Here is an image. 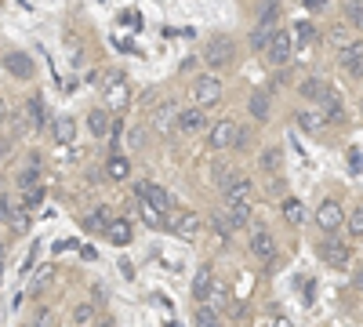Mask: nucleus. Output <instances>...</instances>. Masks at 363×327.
I'll return each instance as SVG.
<instances>
[{"label":"nucleus","mask_w":363,"mask_h":327,"mask_svg":"<svg viewBox=\"0 0 363 327\" xmlns=\"http://www.w3.org/2000/svg\"><path fill=\"white\" fill-rule=\"evenodd\" d=\"M316 255L330 265V270H338V273H349L356 265V248L349 240H342V236H320V240H316Z\"/></svg>","instance_id":"nucleus-1"},{"label":"nucleus","mask_w":363,"mask_h":327,"mask_svg":"<svg viewBox=\"0 0 363 327\" xmlns=\"http://www.w3.org/2000/svg\"><path fill=\"white\" fill-rule=\"evenodd\" d=\"M203 66L211 70V73H222V70H229L233 62H236V40L233 37H225V33H215V37H207L203 40Z\"/></svg>","instance_id":"nucleus-2"},{"label":"nucleus","mask_w":363,"mask_h":327,"mask_svg":"<svg viewBox=\"0 0 363 327\" xmlns=\"http://www.w3.org/2000/svg\"><path fill=\"white\" fill-rule=\"evenodd\" d=\"M189 92H193V106L207 109V106L222 102V95H225V84H222V77H215V73H200V77L189 84Z\"/></svg>","instance_id":"nucleus-3"},{"label":"nucleus","mask_w":363,"mask_h":327,"mask_svg":"<svg viewBox=\"0 0 363 327\" xmlns=\"http://www.w3.org/2000/svg\"><path fill=\"white\" fill-rule=\"evenodd\" d=\"M102 87V99H106V109L109 113H120L128 102H131V87H128V77L124 73H106V84Z\"/></svg>","instance_id":"nucleus-4"},{"label":"nucleus","mask_w":363,"mask_h":327,"mask_svg":"<svg viewBox=\"0 0 363 327\" xmlns=\"http://www.w3.org/2000/svg\"><path fill=\"white\" fill-rule=\"evenodd\" d=\"M262 55L269 58V66L284 70V66L291 62V55H294V37H291V29H272V37H269V44H265Z\"/></svg>","instance_id":"nucleus-5"},{"label":"nucleus","mask_w":363,"mask_h":327,"mask_svg":"<svg viewBox=\"0 0 363 327\" xmlns=\"http://www.w3.org/2000/svg\"><path fill=\"white\" fill-rule=\"evenodd\" d=\"M342 222H345V207H342L338 200H330V196L320 200V207H316V229H320L323 236H338V233L345 229Z\"/></svg>","instance_id":"nucleus-6"},{"label":"nucleus","mask_w":363,"mask_h":327,"mask_svg":"<svg viewBox=\"0 0 363 327\" xmlns=\"http://www.w3.org/2000/svg\"><path fill=\"white\" fill-rule=\"evenodd\" d=\"M167 226L182 236V240H196L200 229H203V218L196 211H189V207H171V211H167Z\"/></svg>","instance_id":"nucleus-7"},{"label":"nucleus","mask_w":363,"mask_h":327,"mask_svg":"<svg viewBox=\"0 0 363 327\" xmlns=\"http://www.w3.org/2000/svg\"><path fill=\"white\" fill-rule=\"evenodd\" d=\"M211 128V116L200 109V106H189V109H178V121H174V135L182 138H193V135H203Z\"/></svg>","instance_id":"nucleus-8"},{"label":"nucleus","mask_w":363,"mask_h":327,"mask_svg":"<svg viewBox=\"0 0 363 327\" xmlns=\"http://www.w3.org/2000/svg\"><path fill=\"white\" fill-rule=\"evenodd\" d=\"M251 255L258 258V262H265V265H272L277 262V255H280V248H277V236L269 233V226H251Z\"/></svg>","instance_id":"nucleus-9"},{"label":"nucleus","mask_w":363,"mask_h":327,"mask_svg":"<svg viewBox=\"0 0 363 327\" xmlns=\"http://www.w3.org/2000/svg\"><path fill=\"white\" fill-rule=\"evenodd\" d=\"M203 135H207V145H211V150L222 153V150H233V145L240 142V124H236V121H215Z\"/></svg>","instance_id":"nucleus-10"},{"label":"nucleus","mask_w":363,"mask_h":327,"mask_svg":"<svg viewBox=\"0 0 363 327\" xmlns=\"http://www.w3.org/2000/svg\"><path fill=\"white\" fill-rule=\"evenodd\" d=\"M0 222H4L11 233H29V215L22 211V204L18 196H8V193H0Z\"/></svg>","instance_id":"nucleus-11"},{"label":"nucleus","mask_w":363,"mask_h":327,"mask_svg":"<svg viewBox=\"0 0 363 327\" xmlns=\"http://www.w3.org/2000/svg\"><path fill=\"white\" fill-rule=\"evenodd\" d=\"M135 200H142V204H149V207H157V211H164V215L174 207V196H171L160 182H149V178L135 186Z\"/></svg>","instance_id":"nucleus-12"},{"label":"nucleus","mask_w":363,"mask_h":327,"mask_svg":"<svg viewBox=\"0 0 363 327\" xmlns=\"http://www.w3.org/2000/svg\"><path fill=\"white\" fill-rule=\"evenodd\" d=\"M222 215L229 218L233 229H251L255 226V207L240 200H222Z\"/></svg>","instance_id":"nucleus-13"},{"label":"nucleus","mask_w":363,"mask_h":327,"mask_svg":"<svg viewBox=\"0 0 363 327\" xmlns=\"http://www.w3.org/2000/svg\"><path fill=\"white\" fill-rule=\"evenodd\" d=\"M174 121H178L174 102H160L153 113H149V128H153L157 135H174Z\"/></svg>","instance_id":"nucleus-14"},{"label":"nucleus","mask_w":363,"mask_h":327,"mask_svg":"<svg viewBox=\"0 0 363 327\" xmlns=\"http://www.w3.org/2000/svg\"><path fill=\"white\" fill-rule=\"evenodd\" d=\"M222 200H240V204H258V186L251 182V178L247 174H240L236 178V182H229L225 189H222Z\"/></svg>","instance_id":"nucleus-15"},{"label":"nucleus","mask_w":363,"mask_h":327,"mask_svg":"<svg viewBox=\"0 0 363 327\" xmlns=\"http://www.w3.org/2000/svg\"><path fill=\"white\" fill-rule=\"evenodd\" d=\"M330 92H335V87H330V84H327L323 77H306V80L298 84V95L306 99V102H309L313 109H316V106H320V102H323V99H327Z\"/></svg>","instance_id":"nucleus-16"},{"label":"nucleus","mask_w":363,"mask_h":327,"mask_svg":"<svg viewBox=\"0 0 363 327\" xmlns=\"http://www.w3.org/2000/svg\"><path fill=\"white\" fill-rule=\"evenodd\" d=\"M258 171L265 178H280L284 174V145H265L258 153Z\"/></svg>","instance_id":"nucleus-17"},{"label":"nucleus","mask_w":363,"mask_h":327,"mask_svg":"<svg viewBox=\"0 0 363 327\" xmlns=\"http://www.w3.org/2000/svg\"><path fill=\"white\" fill-rule=\"evenodd\" d=\"M40 171H44V160H40V153H29V157H26V164L18 167V174H15V186H18V189L40 186Z\"/></svg>","instance_id":"nucleus-18"},{"label":"nucleus","mask_w":363,"mask_h":327,"mask_svg":"<svg viewBox=\"0 0 363 327\" xmlns=\"http://www.w3.org/2000/svg\"><path fill=\"white\" fill-rule=\"evenodd\" d=\"M342 70L352 77V80H359L363 77V40L356 37L352 44H345L342 48Z\"/></svg>","instance_id":"nucleus-19"},{"label":"nucleus","mask_w":363,"mask_h":327,"mask_svg":"<svg viewBox=\"0 0 363 327\" xmlns=\"http://www.w3.org/2000/svg\"><path fill=\"white\" fill-rule=\"evenodd\" d=\"M87 131L95 135V138H109V131H113V113H109L106 106L87 109Z\"/></svg>","instance_id":"nucleus-20"},{"label":"nucleus","mask_w":363,"mask_h":327,"mask_svg":"<svg viewBox=\"0 0 363 327\" xmlns=\"http://www.w3.org/2000/svg\"><path fill=\"white\" fill-rule=\"evenodd\" d=\"M0 62H4V70H8L11 77H18V80H29V77H33V58L22 55V51H8L4 58H0Z\"/></svg>","instance_id":"nucleus-21"},{"label":"nucleus","mask_w":363,"mask_h":327,"mask_svg":"<svg viewBox=\"0 0 363 327\" xmlns=\"http://www.w3.org/2000/svg\"><path fill=\"white\" fill-rule=\"evenodd\" d=\"M51 135H55L58 145H73L77 142V121H73L69 113H58L55 121H51Z\"/></svg>","instance_id":"nucleus-22"},{"label":"nucleus","mask_w":363,"mask_h":327,"mask_svg":"<svg viewBox=\"0 0 363 327\" xmlns=\"http://www.w3.org/2000/svg\"><path fill=\"white\" fill-rule=\"evenodd\" d=\"M106 236H109L116 248H128V244L135 240V229H131L128 218H109V222H106Z\"/></svg>","instance_id":"nucleus-23"},{"label":"nucleus","mask_w":363,"mask_h":327,"mask_svg":"<svg viewBox=\"0 0 363 327\" xmlns=\"http://www.w3.org/2000/svg\"><path fill=\"white\" fill-rule=\"evenodd\" d=\"M280 215H284V222H287V226H294V229H298L301 222H306V204H301L298 196H291V193H287V196H280Z\"/></svg>","instance_id":"nucleus-24"},{"label":"nucleus","mask_w":363,"mask_h":327,"mask_svg":"<svg viewBox=\"0 0 363 327\" xmlns=\"http://www.w3.org/2000/svg\"><path fill=\"white\" fill-rule=\"evenodd\" d=\"M294 116H298V128L306 131V135H323V131H327V121H323L320 109H301V113H294Z\"/></svg>","instance_id":"nucleus-25"},{"label":"nucleus","mask_w":363,"mask_h":327,"mask_svg":"<svg viewBox=\"0 0 363 327\" xmlns=\"http://www.w3.org/2000/svg\"><path fill=\"white\" fill-rule=\"evenodd\" d=\"M44 196H48V189H44V186H29V189H22V193H18L22 211H26V215H37L40 207H44Z\"/></svg>","instance_id":"nucleus-26"},{"label":"nucleus","mask_w":363,"mask_h":327,"mask_svg":"<svg viewBox=\"0 0 363 327\" xmlns=\"http://www.w3.org/2000/svg\"><path fill=\"white\" fill-rule=\"evenodd\" d=\"M102 171H106L109 182H128V178H131V164H128V157H120V153H113Z\"/></svg>","instance_id":"nucleus-27"},{"label":"nucleus","mask_w":363,"mask_h":327,"mask_svg":"<svg viewBox=\"0 0 363 327\" xmlns=\"http://www.w3.org/2000/svg\"><path fill=\"white\" fill-rule=\"evenodd\" d=\"M26 116H29V128H33V131H44L48 113H44V99L40 95H33V99L26 102Z\"/></svg>","instance_id":"nucleus-28"},{"label":"nucleus","mask_w":363,"mask_h":327,"mask_svg":"<svg viewBox=\"0 0 363 327\" xmlns=\"http://www.w3.org/2000/svg\"><path fill=\"white\" fill-rule=\"evenodd\" d=\"M109 218H113L109 207H95V211L84 215V229H87V233H106V222H109Z\"/></svg>","instance_id":"nucleus-29"},{"label":"nucleus","mask_w":363,"mask_h":327,"mask_svg":"<svg viewBox=\"0 0 363 327\" xmlns=\"http://www.w3.org/2000/svg\"><path fill=\"white\" fill-rule=\"evenodd\" d=\"M211 287H215V273H211V270H200V273H196V280H193V299H196L200 306L207 302Z\"/></svg>","instance_id":"nucleus-30"},{"label":"nucleus","mask_w":363,"mask_h":327,"mask_svg":"<svg viewBox=\"0 0 363 327\" xmlns=\"http://www.w3.org/2000/svg\"><path fill=\"white\" fill-rule=\"evenodd\" d=\"M138 218H142L145 226H153V229H164V226H167V215L157 211V207H149V204H142V200H138Z\"/></svg>","instance_id":"nucleus-31"},{"label":"nucleus","mask_w":363,"mask_h":327,"mask_svg":"<svg viewBox=\"0 0 363 327\" xmlns=\"http://www.w3.org/2000/svg\"><path fill=\"white\" fill-rule=\"evenodd\" d=\"M240 174H244V171H240L236 164H215V186H218V189H225L229 182H236Z\"/></svg>","instance_id":"nucleus-32"},{"label":"nucleus","mask_w":363,"mask_h":327,"mask_svg":"<svg viewBox=\"0 0 363 327\" xmlns=\"http://www.w3.org/2000/svg\"><path fill=\"white\" fill-rule=\"evenodd\" d=\"M342 226H349V236H352V240H359V236H363V207H359V204L349 207V215H345Z\"/></svg>","instance_id":"nucleus-33"},{"label":"nucleus","mask_w":363,"mask_h":327,"mask_svg":"<svg viewBox=\"0 0 363 327\" xmlns=\"http://www.w3.org/2000/svg\"><path fill=\"white\" fill-rule=\"evenodd\" d=\"M193 327H225V323H222L218 313H211L207 306H196V313H193Z\"/></svg>","instance_id":"nucleus-34"},{"label":"nucleus","mask_w":363,"mask_h":327,"mask_svg":"<svg viewBox=\"0 0 363 327\" xmlns=\"http://www.w3.org/2000/svg\"><path fill=\"white\" fill-rule=\"evenodd\" d=\"M55 280V265H40V270H37V277L33 280H29V294H40L48 284Z\"/></svg>","instance_id":"nucleus-35"},{"label":"nucleus","mask_w":363,"mask_h":327,"mask_svg":"<svg viewBox=\"0 0 363 327\" xmlns=\"http://www.w3.org/2000/svg\"><path fill=\"white\" fill-rule=\"evenodd\" d=\"M342 11H345V18H349L352 29L363 26V0H342Z\"/></svg>","instance_id":"nucleus-36"},{"label":"nucleus","mask_w":363,"mask_h":327,"mask_svg":"<svg viewBox=\"0 0 363 327\" xmlns=\"http://www.w3.org/2000/svg\"><path fill=\"white\" fill-rule=\"evenodd\" d=\"M247 109H251V116H255V121H262V124H265V121H269V95L255 92V95H251V106H247Z\"/></svg>","instance_id":"nucleus-37"},{"label":"nucleus","mask_w":363,"mask_h":327,"mask_svg":"<svg viewBox=\"0 0 363 327\" xmlns=\"http://www.w3.org/2000/svg\"><path fill=\"white\" fill-rule=\"evenodd\" d=\"M345 164H349V174H352V178H359V174H363V153H359V145H349Z\"/></svg>","instance_id":"nucleus-38"},{"label":"nucleus","mask_w":363,"mask_h":327,"mask_svg":"<svg viewBox=\"0 0 363 327\" xmlns=\"http://www.w3.org/2000/svg\"><path fill=\"white\" fill-rule=\"evenodd\" d=\"M277 22H280V4H265L258 26H262V29H277Z\"/></svg>","instance_id":"nucleus-39"},{"label":"nucleus","mask_w":363,"mask_h":327,"mask_svg":"<svg viewBox=\"0 0 363 327\" xmlns=\"http://www.w3.org/2000/svg\"><path fill=\"white\" fill-rule=\"evenodd\" d=\"M26 327H55V309H37Z\"/></svg>","instance_id":"nucleus-40"},{"label":"nucleus","mask_w":363,"mask_h":327,"mask_svg":"<svg viewBox=\"0 0 363 327\" xmlns=\"http://www.w3.org/2000/svg\"><path fill=\"white\" fill-rule=\"evenodd\" d=\"M211 222H215V233H218V236H222V240H229V236H233V233H236V229H233V226H229V218H225V215H222V211H215V215H211Z\"/></svg>","instance_id":"nucleus-41"},{"label":"nucleus","mask_w":363,"mask_h":327,"mask_svg":"<svg viewBox=\"0 0 363 327\" xmlns=\"http://www.w3.org/2000/svg\"><path fill=\"white\" fill-rule=\"evenodd\" d=\"M269 37H272V29H262V26H255V33H251V48L262 55V51H265V44H269Z\"/></svg>","instance_id":"nucleus-42"},{"label":"nucleus","mask_w":363,"mask_h":327,"mask_svg":"<svg viewBox=\"0 0 363 327\" xmlns=\"http://www.w3.org/2000/svg\"><path fill=\"white\" fill-rule=\"evenodd\" d=\"M99 313H95V306H77V313H73V320H77V327H91V320H95Z\"/></svg>","instance_id":"nucleus-43"},{"label":"nucleus","mask_w":363,"mask_h":327,"mask_svg":"<svg viewBox=\"0 0 363 327\" xmlns=\"http://www.w3.org/2000/svg\"><path fill=\"white\" fill-rule=\"evenodd\" d=\"M291 37H301V40H313V37H316V29H313L309 22H298V26H294V33H291Z\"/></svg>","instance_id":"nucleus-44"},{"label":"nucleus","mask_w":363,"mask_h":327,"mask_svg":"<svg viewBox=\"0 0 363 327\" xmlns=\"http://www.w3.org/2000/svg\"><path fill=\"white\" fill-rule=\"evenodd\" d=\"M131 150H142V145H145V128H131Z\"/></svg>","instance_id":"nucleus-45"},{"label":"nucleus","mask_w":363,"mask_h":327,"mask_svg":"<svg viewBox=\"0 0 363 327\" xmlns=\"http://www.w3.org/2000/svg\"><path fill=\"white\" fill-rule=\"evenodd\" d=\"M11 150H15V138L11 135H0V160L11 157Z\"/></svg>","instance_id":"nucleus-46"},{"label":"nucleus","mask_w":363,"mask_h":327,"mask_svg":"<svg viewBox=\"0 0 363 327\" xmlns=\"http://www.w3.org/2000/svg\"><path fill=\"white\" fill-rule=\"evenodd\" d=\"M8 116H11V106H8V99H4V95H0V128L8 124Z\"/></svg>","instance_id":"nucleus-47"},{"label":"nucleus","mask_w":363,"mask_h":327,"mask_svg":"<svg viewBox=\"0 0 363 327\" xmlns=\"http://www.w3.org/2000/svg\"><path fill=\"white\" fill-rule=\"evenodd\" d=\"M301 4H306L309 11H323V8L330 4V0H301Z\"/></svg>","instance_id":"nucleus-48"},{"label":"nucleus","mask_w":363,"mask_h":327,"mask_svg":"<svg viewBox=\"0 0 363 327\" xmlns=\"http://www.w3.org/2000/svg\"><path fill=\"white\" fill-rule=\"evenodd\" d=\"M272 327H294V323H291L287 316H277V320H272Z\"/></svg>","instance_id":"nucleus-49"},{"label":"nucleus","mask_w":363,"mask_h":327,"mask_svg":"<svg viewBox=\"0 0 363 327\" xmlns=\"http://www.w3.org/2000/svg\"><path fill=\"white\" fill-rule=\"evenodd\" d=\"M99 327H113V316H102V320H99Z\"/></svg>","instance_id":"nucleus-50"},{"label":"nucleus","mask_w":363,"mask_h":327,"mask_svg":"<svg viewBox=\"0 0 363 327\" xmlns=\"http://www.w3.org/2000/svg\"><path fill=\"white\" fill-rule=\"evenodd\" d=\"M4 255H8V248H4V244H0V270H4Z\"/></svg>","instance_id":"nucleus-51"},{"label":"nucleus","mask_w":363,"mask_h":327,"mask_svg":"<svg viewBox=\"0 0 363 327\" xmlns=\"http://www.w3.org/2000/svg\"><path fill=\"white\" fill-rule=\"evenodd\" d=\"M262 4H280V0H262Z\"/></svg>","instance_id":"nucleus-52"},{"label":"nucleus","mask_w":363,"mask_h":327,"mask_svg":"<svg viewBox=\"0 0 363 327\" xmlns=\"http://www.w3.org/2000/svg\"><path fill=\"white\" fill-rule=\"evenodd\" d=\"M0 277H4V270H0Z\"/></svg>","instance_id":"nucleus-53"}]
</instances>
